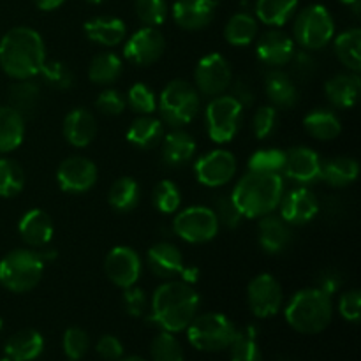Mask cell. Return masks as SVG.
<instances>
[{
    "label": "cell",
    "instance_id": "obj_50",
    "mask_svg": "<svg viewBox=\"0 0 361 361\" xmlns=\"http://www.w3.org/2000/svg\"><path fill=\"white\" fill-rule=\"evenodd\" d=\"M212 210L217 215L219 224L224 226L228 229L238 228L240 222H242V214L238 212V208L233 203L231 196L229 194H219L214 200V208Z\"/></svg>",
    "mask_w": 361,
    "mask_h": 361
},
{
    "label": "cell",
    "instance_id": "obj_22",
    "mask_svg": "<svg viewBox=\"0 0 361 361\" xmlns=\"http://www.w3.org/2000/svg\"><path fill=\"white\" fill-rule=\"evenodd\" d=\"M63 137L74 148H87L97 136V120L87 108H74L63 118Z\"/></svg>",
    "mask_w": 361,
    "mask_h": 361
},
{
    "label": "cell",
    "instance_id": "obj_56",
    "mask_svg": "<svg viewBox=\"0 0 361 361\" xmlns=\"http://www.w3.org/2000/svg\"><path fill=\"white\" fill-rule=\"evenodd\" d=\"M289 63L295 66V73L298 74L300 78H303V80H309V78H312L314 73H316V62H314L312 56L305 51L295 53V56H293V60Z\"/></svg>",
    "mask_w": 361,
    "mask_h": 361
},
{
    "label": "cell",
    "instance_id": "obj_40",
    "mask_svg": "<svg viewBox=\"0 0 361 361\" xmlns=\"http://www.w3.org/2000/svg\"><path fill=\"white\" fill-rule=\"evenodd\" d=\"M228 349L231 353V361H263V351L257 341V328L252 324L236 330L235 338Z\"/></svg>",
    "mask_w": 361,
    "mask_h": 361
},
{
    "label": "cell",
    "instance_id": "obj_60",
    "mask_svg": "<svg viewBox=\"0 0 361 361\" xmlns=\"http://www.w3.org/2000/svg\"><path fill=\"white\" fill-rule=\"evenodd\" d=\"M338 2H342V4H345V6H353L355 7V13L358 14L360 13V0H338Z\"/></svg>",
    "mask_w": 361,
    "mask_h": 361
},
{
    "label": "cell",
    "instance_id": "obj_21",
    "mask_svg": "<svg viewBox=\"0 0 361 361\" xmlns=\"http://www.w3.org/2000/svg\"><path fill=\"white\" fill-rule=\"evenodd\" d=\"M293 242L291 226L281 215L268 214L257 224V243L267 254H282Z\"/></svg>",
    "mask_w": 361,
    "mask_h": 361
},
{
    "label": "cell",
    "instance_id": "obj_7",
    "mask_svg": "<svg viewBox=\"0 0 361 361\" xmlns=\"http://www.w3.org/2000/svg\"><path fill=\"white\" fill-rule=\"evenodd\" d=\"M335 37V21L328 7L310 4L300 11L293 23V41L307 51H317Z\"/></svg>",
    "mask_w": 361,
    "mask_h": 361
},
{
    "label": "cell",
    "instance_id": "obj_39",
    "mask_svg": "<svg viewBox=\"0 0 361 361\" xmlns=\"http://www.w3.org/2000/svg\"><path fill=\"white\" fill-rule=\"evenodd\" d=\"M335 55L341 60L344 67L351 73H360L361 71V30L358 27L344 30L334 37Z\"/></svg>",
    "mask_w": 361,
    "mask_h": 361
},
{
    "label": "cell",
    "instance_id": "obj_30",
    "mask_svg": "<svg viewBox=\"0 0 361 361\" xmlns=\"http://www.w3.org/2000/svg\"><path fill=\"white\" fill-rule=\"evenodd\" d=\"M126 137L134 148L150 150L157 147L164 137V123L154 115H140L127 127Z\"/></svg>",
    "mask_w": 361,
    "mask_h": 361
},
{
    "label": "cell",
    "instance_id": "obj_12",
    "mask_svg": "<svg viewBox=\"0 0 361 361\" xmlns=\"http://www.w3.org/2000/svg\"><path fill=\"white\" fill-rule=\"evenodd\" d=\"M238 169L235 154L222 148L207 152L200 155L194 162V176L201 185L208 189H217L231 182Z\"/></svg>",
    "mask_w": 361,
    "mask_h": 361
},
{
    "label": "cell",
    "instance_id": "obj_47",
    "mask_svg": "<svg viewBox=\"0 0 361 361\" xmlns=\"http://www.w3.org/2000/svg\"><path fill=\"white\" fill-rule=\"evenodd\" d=\"M39 76L48 87L55 88V90H69L74 85L73 71L60 60H46Z\"/></svg>",
    "mask_w": 361,
    "mask_h": 361
},
{
    "label": "cell",
    "instance_id": "obj_61",
    "mask_svg": "<svg viewBox=\"0 0 361 361\" xmlns=\"http://www.w3.org/2000/svg\"><path fill=\"white\" fill-rule=\"evenodd\" d=\"M118 361H147V360L141 358V356H127V358H120Z\"/></svg>",
    "mask_w": 361,
    "mask_h": 361
},
{
    "label": "cell",
    "instance_id": "obj_20",
    "mask_svg": "<svg viewBox=\"0 0 361 361\" xmlns=\"http://www.w3.org/2000/svg\"><path fill=\"white\" fill-rule=\"evenodd\" d=\"M217 14V0H176L171 16L180 28L189 32L210 27Z\"/></svg>",
    "mask_w": 361,
    "mask_h": 361
},
{
    "label": "cell",
    "instance_id": "obj_55",
    "mask_svg": "<svg viewBox=\"0 0 361 361\" xmlns=\"http://www.w3.org/2000/svg\"><path fill=\"white\" fill-rule=\"evenodd\" d=\"M229 88H231V94L229 95H233L243 108H249V106L254 104V90L247 80L240 78V80L231 81Z\"/></svg>",
    "mask_w": 361,
    "mask_h": 361
},
{
    "label": "cell",
    "instance_id": "obj_57",
    "mask_svg": "<svg viewBox=\"0 0 361 361\" xmlns=\"http://www.w3.org/2000/svg\"><path fill=\"white\" fill-rule=\"evenodd\" d=\"M341 286H342L341 275H338L335 270H326L317 277L316 288H319L321 291H324L326 295L331 296L341 289Z\"/></svg>",
    "mask_w": 361,
    "mask_h": 361
},
{
    "label": "cell",
    "instance_id": "obj_51",
    "mask_svg": "<svg viewBox=\"0 0 361 361\" xmlns=\"http://www.w3.org/2000/svg\"><path fill=\"white\" fill-rule=\"evenodd\" d=\"M95 108L99 113L106 116H118L122 115L123 109L127 108L126 95L116 88H104L95 99Z\"/></svg>",
    "mask_w": 361,
    "mask_h": 361
},
{
    "label": "cell",
    "instance_id": "obj_44",
    "mask_svg": "<svg viewBox=\"0 0 361 361\" xmlns=\"http://www.w3.org/2000/svg\"><path fill=\"white\" fill-rule=\"evenodd\" d=\"M150 358L152 361H183L182 344L176 341L175 334L161 331L155 335L150 344Z\"/></svg>",
    "mask_w": 361,
    "mask_h": 361
},
{
    "label": "cell",
    "instance_id": "obj_64",
    "mask_svg": "<svg viewBox=\"0 0 361 361\" xmlns=\"http://www.w3.org/2000/svg\"><path fill=\"white\" fill-rule=\"evenodd\" d=\"M71 361H73V360H71Z\"/></svg>",
    "mask_w": 361,
    "mask_h": 361
},
{
    "label": "cell",
    "instance_id": "obj_1",
    "mask_svg": "<svg viewBox=\"0 0 361 361\" xmlns=\"http://www.w3.org/2000/svg\"><path fill=\"white\" fill-rule=\"evenodd\" d=\"M201 307V298L194 286L182 281H166L152 295L148 321L162 331H185Z\"/></svg>",
    "mask_w": 361,
    "mask_h": 361
},
{
    "label": "cell",
    "instance_id": "obj_10",
    "mask_svg": "<svg viewBox=\"0 0 361 361\" xmlns=\"http://www.w3.org/2000/svg\"><path fill=\"white\" fill-rule=\"evenodd\" d=\"M219 229H221V224H219L215 212L203 204L183 208L173 221L175 235L192 245L212 242L219 235Z\"/></svg>",
    "mask_w": 361,
    "mask_h": 361
},
{
    "label": "cell",
    "instance_id": "obj_42",
    "mask_svg": "<svg viewBox=\"0 0 361 361\" xmlns=\"http://www.w3.org/2000/svg\"><path fill=\"white\" fill-rule=\"evenodd\" d=\"M286 166V150L281 148H259L247 162V169L256 173H277L282 175Z\"/></svg>",
    "mask_w": 361,
    "mask_h": 361
},
{
    "label": "cell",
    "instance_id": "obj_5",
    "mask_svg": "<svg viewBox=\"0 0 361 361\" xmlns=\"http://www.w3.org/2000/svg\"><path fill=\"white\" fill-rule=\"evenodd\" d=\"M41 252L30 249H14L0 259V286L16 295L32 291L44 275Z\"/></svg>",
    "mask_w": 361,
    "mask_h": 361
},
{
    "label": "cell",
    "instance_id": "obj_36",
    "mask_svg": "<svg viewBox=\"0 0 361 361\" xmlns=\"http://www.w3.org/2000/svg\"><path fill=\"white\" fill-rule=\"evenodd\" d=\"M141 201V187L133 176H120L111 183L108 203L118 214H129Z\"/></svg>",
    "mask_w": 361,
    "mask_h": 361
},
{
    "label": "cell",
    "instance_id": "obj_59",
    "mask_svg": "<svg viewBox=\"0 0 361 361\" xmlns=\"http://www.w3.org/2000/svg\"><path fill=\"white\" fill-rule=\"evenodd\" d=\"M66 2V0H34L35 7L41 11H44V13H49V11H55L59 9L62 4Z\"/></svg>",
    "mask_w": 361,
    "mask_h": 361
},
{
    "label": "cell",
    "instance_id": "obj_49",
    "mask_svg": "<svg viewBox=\"0 0 361 361\" xmlns=\"http://www.w3.org/2000/svg\"><path fill=\"white\" fill-rule=\"evenodd\" d=\"M62 348L63 353L69 360L80 361L90 349V337L87 331L80 326H71L66 330L62 338Z\"/></svg>",
    "mask_w": 361,
    "mask_h": 361
},
{
    "label": "cell",
    "instance_id": "obj_63",
    "mask_svg": "<svg viewBox=\"0 0 361 361\" xmlns=\"http://www.w3.org/2000/svg\"><path fill=\"white\" fill-rule=\"evenodd\" d=\"M2 330H4V321L2 317H0V334H2Z\"/></svg>",
    "mask_w": 361,
    "mask_h": 361
},
{
    "label": "cell",
    "instance_id": "obj_58",
    "mask_svg": "<svg viewBox=\"0 0 361 361\" xmlns=\"http://www.w3.org/2000/svg\"><path fill=\"white\" fill-rule=\"evenodd\" d=\"M180 277H182V282H185V284H197V281H200V268L197 267H183V270L180 271Z\"/></svg>",
    "mask_w": 361,
    "mask_h": 361
},
{
    "label": "cell",
    "instance_id": "obj_15",
    "mask_svg": "<svg viewBox=\"0 0 361 361\" xmlns=\"http://www.w3.org/2000/svg\"><path fill=\"white\" fill-rule=\"evenodd\" d=\"M97 166L83 155H71L56 168V183L67 194H85L97 183Z\"/></svg>",
    "mask_w": 361,
    "mask_h": 361
},
{
    "label": "cell",
    "instance_id": "obj_18",
    "mask_svg": "<svg viewBox=\"0 0 361 361\" xmlns=\"http://www.w3.org/2000/svg\"><path fill=\"white\" fill-rule=\"evenodd\" d=\"M296 53V44L286 32L279 28H270L263 32L256 42V55L257 60L264 66L271 67H284L289 66Z\"/></svg>",
    "mask_w": 361,
    "mask_h": 361
},
{
    "label": "cell",
    "instance_id": "obj_29",
    "mask_svg": "<svg viewBox=\"0 0 361 361\" xmlns=\"http://www.w3.org/2000/svg\"><path fill=\"white\" fill-rule=\"evenodd\" d=\"M44 351V337L37 330L25 328L7 338L4 353L9 361H34Z\"/></svg>",
    "mask_w": 361,
    "mask_h": 361
},
{
    "label": "cell",
    "instance_id": "obj_24",
    "mask_svg": "<svg viewBox=\"0 0 361 361\" xmlns=\"http://www.w3.org/2000/svg\"><path fill=\"white\" fill-rule=\"evenodd\" d=\"M18 233L21 240L32 249H42L53 240V221L41 208H32L21 215L18 222Z\"/></svg>",
    "mask_w": 361,
    "mask_h": 361
},
{
    "label": "cell",
    "instance_id": "obj_25",
    "mask_svg": "<svg viewBox=\"0 0 361 361\" xmlns=\"http://www.w3.org/2000/svg\"><path fill=\"white\" fill-rule=\"evenodd\" d=\"M83 32L88 41L104 46V48H115V46L122 44L127 37L126 23L115 16L90 18L85 21Z\"/></svg>",
    "mask_w": 361,
    "mask_h": 361
},
{
    "label": "cell",
    "instance_id": "obj_19",
    "mask_svg": "<svg viewBox=\"0 0 361 361\" xmlns=\"http://www.w3.org/2000/svg\"><path fill=\"white\" fill-rule=\"evenodd\" d=\"M321 164L323 159L314 148L293 147L286 152V166L282 173L298 185H312L321 180Z\"/></svg>",
    "mask_w": 361,
    "mask_h": 361
},
{
    "label": "cell",
    "instance_id": "obj_53",
    "mask_svg": "<svg viewBox=\"0 0 361 361\" xmlns=\"http://www.w3.org/2000/svg\"><path fill=\"white\" fill-rule=\"evenodd\" d=\"M338 312L349 323H358L361 314V293L358 289L344 293L338 300Z\"/></svg>",
    "mask_w": 361,
    "mask_h": 361
},
{
    "label": "cell",
    "instance_id": "obj_17",
    "mask_svg": "<svg viewBox=\"0 0 361 361\" xmlns=\"http://www.w3.org/2000/svg\"><path fill=\"white\" fill-rule=\"evenodd\" d=\"M279 210L282 221L288 222L289 226H305L319 214V201L309 187L298 185L288 192L284 190Z\"/></svg>",
    "mask_w": 361,
    "mask_h": 361
},
{
    "label": "cell",
    "instance_id": "obj_27",
    "mask_svg": "<svg viewBox=\"0 0 361 361\" xmlns=\"http://www.w3.org/2000/svg\"><path fill=\"white\" fill-rule=\"evenodd\" d=\"M264 92L268 101L277 109H291L298 102V88L288 73L275 67L264 76Z\"/></svg>",
    "mask_w": 361,
    "mask_h": 361
},
{
    "label": "cell",
    "instance_id": "obj_62",
    "mask_svg": "<svg viewBox=\"0 0 361 361\" xmlns=\"http://www.w3.org/2000/svg\"><path fill=\"white\" fill-rule=\"evenodd\" d=\"M88 4H92V6H99V4H104L106 0H87Z\"/></svg>",
    "mask_w": 361,
    "mask_h": 361
},
{
    "label": "cell",
    "instance_id": "obj_46",
    "mask_svg": "<svg viewBox=\"0 0 361 361\" xmlns=\"http://www.w3.org/2000/svg\"><path fill=\"white\" fill-rule=\"evenodd\" d=\"M136 16L145 27H161L168 20V2L166 0H134Z\"/></svg>",
    "mask_w": 361,
    "mask_h": 361
},
{
    "label": "cell",
    "instance_id": "obj_38",
    "mask_svg": "<svg viewBox=\"0 0 361 361\" xmlns=\"http://www.w3.org/2000/svg\"><path fill=\"white\" fill-rule=\"evenodd\" d=\"M257 32H259V23L252 14L236 13L226 23L224 39L228 44L235 46V48H245L250 42H254Z\"/></svg>",
    "mask_w": 361,
    "mask_h": 361
},
{
    "label": "cell",
    "instance_id": "obj_9",
    "mask_svg": "<svg viewBox=\"0 0 361 361\" xmlns=\"http://www.w3.org/2000/svg\"><path fill=\"white\" fill-rule=\"evenodd\" d=\"M243 111L245 108L233 95L212 97L204 109V127L210 140L217 145L229 143L242 127Z\"/></svg>",
    "mask_w": 361,
    "mask_h": 361
},
{
    "label": "cell",
    "instance_id": "obj_2",
    "mask_svg": "<svg viewBox=\"0 0 361 361\" xmlns=\"http://www.w3.org/2000/svg\"><path fill=\"white\" fill-rule=\"evenodd\" d=\"M44 62V39L34 28L14 27L0 39V69L13 80L39 76Z\"/></svg>",
    "mask_w": 361,
    "mask_h": 361
},
{
    "label": "cell",
    "instance_id": "obj_23",
    "mask_svg": "<svg viewBox=\"0 0 361 361\" xmlns=\"http://www.w3.org/2000/svg\"><path fill=\"white\" fill-rule=\"evenodd\" d=\"M147 264L155 277L166 279V281L180 277V271L185 267L182 252L171 242L154 243L147 250Z\"/></svg>",
    "mask_w": 361,
    "mask_h": 361
},
{
    "label": "cell",
    "instance_id": "obj_43",
    "mask_svg": "<svg viewBox=\"0 0 361 361\" xmlns=\"http://www.w3.org/2000/svg\"><path fill=\"white\" fill-rule=\"evenodd\" d=\"M152 203L159 214L171 215L176 214L182 204V192L178 185L171 180H161L152 190Z\"/></svg>",
    "mask_w": 361,
    "mask_h": 361
},
{
    "label": "cell",
    "instance_id": "obj_34",
    "mask_svg": "<svg viewBox=\"0 0 361 361\" xmlns=\"http://www.w3.org/2000/svg\"><path fill=\"white\" fill-rule=\"evenodd\" d=\"M123 74V60L115 51H101L88 63V80L95 85L116 83Z\"/></svg>",
    "mask_w": 361,
    "mask_h": 361
},
{
    "label": "cell",
    "instance_id": "obj_26",
    "mask_svg": "<svg viewBox=\"0 0 361 361\" xmlns=\"http://www.w3.org/2000/svg\"><path fill=\"white\" fill-rule=\"evenodd\" d=\"M361 90V80L358 73H341L331 76L324 83V94L331 106L338 109L355 108Z\"/></svg>",
    "mask_w": 361,
    "mask_h": 361
},
{
    "label": "cell",
    "instance_id": "obj_37",
    "mask_svg": "<svg viewBox=\"0 0 361 361\" xmlns=\"http://www.w3.org/2000/svg\"><path fill=\"white\" fill-rule=\"evenodd\" d=\"M298 11V0H257L256 20L270 28L284 27Z\"/></svg>",
    "mask_w": 361,
    "mask_h": 361
},
{
    "label": "cell",
    "instance_id": "obj_4",
    "mask_svg": "<svg viewBox=\"0 0 361 361\" xmlns=\"http://www.w3.org/2000/svg\"><path fill=\"white\" fill-rule=\"evenodd\" d=\"M284 317L289 326L298 334H321L334 319L331 296L321 291L316 286L300 289L286 303Z\"/></svg>",
    "mask_w": 361,
    "mask_h": 361
},
{
    "label": "cell",
    "instance_id": "obj_3",
    "mask_svg": "<svg viewBox=\"0 0 361 361\" xmlns=\"http://www.w3.org/2000/svg\"><path fill=\"white\" fill-rule=\"evenodd\" d=\"M284 194V180L277 173L247 171L236 182L235 189L229 194L245 219H261L274 214Z\"/></svg>",
    "mask_w": 361,
    "mask_h": 361
},
{
    "label": "cell",
    "instance_id": "obj_14",
    "mask_svg": "<svg viewBox=\"0 0 361 361\" xmlns=\"http://www.w3.org/2000/svg\"><path fill=\"white\" fill-rule=\"evenodd\" d=\"M166 49V39L155 27H141L123 41V59L136 67L157 62Z\"/></svg>",
    "mask_w": 361,
    "mask_h": 361
},
{
    "label": "cell",
    "instance_id": "obj_11",
    "mask_svg": "<svg viewBox=\"0 0 361 361\" xmlns=\"http://www.w3.org/2000/svg\"><path fill=\"white\" fill-rule=\"evenodd\" d=\"M233 81V69L229 60L217 51L201 56L194 71V87L200 95L212 99L222 95Z\"/></svg>",
    "mask_w": 361,
    "mask_h": 361
},
{
    "label": "cell",
    "instance_id": "obj_35",
    "mask_svg": "<svg viewBox=\"0 0 361 361\" xmlns=\"http://www.w3.org/2000/svg\"><path fill=\"white\" fill-rule=\"evenodd\" d=\"M25 140V118L11 106H0V154H9Z\"/></svg>",
    "mask_w": 361,
    "mask_h": 361
},
{
    "label": "cell",
    "instance_id": "obj_13",
    "mask_svg": "<svg viewBox=\"0 0 361 361\" xmlns=\"http://www.w3.org/2000/svg\"><path fill=\"white\" fill-rule=\"evenodd\" d=\"M247 303L257 319L277 316L284 303V291L271 274H259L247 286Z\"/></svg>",
    "mask_w": 361,
    "mask_h": 361
},
{
    "label": "cell",
    "instance_id": "obj_52",
    "mask_svg": "<svg viewBox=\"0 0 361 361\" xmlns=\"http://www.w3.org/2000/svg\"><path fill=\"white\" fill-rule=\"evenodd\" d=\"M123 309L130 317H141L148 309V295L137 286L123 289Z\"/></svg>",
    "mask_w": 361,
    "mask_h": 361
},
{
    "label": "cell",
    "instance_id": "obj_32",
    "mask_svg": "<svg viewBox=\"0 0 361 361\" xmlns=\"http://www.w3.org/2000/svg\"><path fill=\"white\" fill-rule=\"evenodd\" d=\"M360 176V164L356 159L341 157L328 159L321 164V180L335 189H344V187L353 185Z\"/></svg>",
    "mask_w": 361,
    "mask_h": 361
},
{
    "label": "cell",
    "instance_id": "obj_54",
    "mask_svg": "<svg viewBox=\"0 0 361 361\" xmlns=\"http://www.w3.org/2000/svg\"><path fill=\"white\" fill-rule=\"evenodd\" d=\"M95 351L106 361H118L123 356V344L115 335H102L95 344Z\"/></svg>",
    "mask_w": 361,
    "mask_h": 361
},
{
    "label": "cell",
    "instance_id": "obj_48",
    "mask_svg": "<svg viewBox=\"0 0 361 361\" xmlns=\"http://www.w3.org/2000/svg\"><path fill=\"white\" fill-rule=\"evenodd\" d=\"M279 127V109L274 106H261L252 116V133L256 140H268Z\"/></svg>",
    "mask_w": 361,
    "mask_h": 361
},
{
    "label": "cell",
    "instance_id": "obj_6",
    "mask_svg": "<svg viewBox=\"0 0 361 361\" xmlns=\"http://www.w3.org/2000/svg\"><path fill=\"white\" fill-rule=\"evenodd\" d=\"M201 109V95L192 83L173 80L162 88L157 97V111L161 120L173 129L189 126Z\"/></svg>",
    "mask_w": 361,
    "mask_h": 361
},
{
    "label": "cell",
    "instance_id": "obj_8",
    "mask_svg": "<svg viewBox=\"0 0 361 361\" xmlns=\"http://www.w3.org/2000/svg\"><path fill=\"white\" fill-rule=\"evenodd\" d=\"M185 331L194 349L203 353H219L229 348L236 335V326L224 314L208 312L194 317Z\"/></svg>",
    "mask_w": 361,
    "mask_h": 361
},
{
    "label": "cell",
    "instance_id": "obj_28",
    "mask_svg": "<svg viewBox=\"0 0 361 361\" xmlns=\"http://www.w3.org/2000/svg\"><path fill=\"white\" fill-rule=\"evenodd\" d=\"M162 159L171 168H183L196 155V141L187 130L173 129L162 137Z\"/></svg>",
    "mask_w": 361,
    "mask_h": 361
},
{
    "label": "cell",
    "instance_id": "obj_16",
    "mask_svg": "<svg viewBox=\"0 0 361 361\" xmlns=\"http://www.w3.org/2000/svg\"><path fill=\"white\" fill-rule=\"evenodd\" d=\"M104 271L111 284L120 289H127L137 284L143 271V263L133 247L116 245L106 256Z\"/></svg>",
    "mask_w": 361,
    "mask_h": 361
},
{
    "label": "cell",
    "instance_id": "obj_45",
    "mask_svg": "<svg viewBox=\"0 0 361 361\" xmlns=\"http://www.w3.org/2000/svg\"><path fill=\"white\" fill-rule=\"evenodd\" d=\"M126 104L136 115H154L157 111V95L148 85L134 83L127 92Z\"/></svg>",
    "mask_w": 361,
    "mask_h": 361
},
{
    "label": "cell",
    "instance_id": "obj_31",
    "mask_svg": "<svg viewBox=\"0 0 361 361\" xmlns=\"http://www.w3.org/2000/svg\"><path fill=\"white\" fill-rule=\"evenodd\" d=\"M303 129L314 140L331 141L341 136L342 122L331 109L316 108L303 116Z\"/></svg>",
    "mask_w": 361,
    "mask_h": 361
},
{
    "label": "cell",
    "instance_id": "obj_33",
    "mask_svg": "<svg viewBox=\"0 0 361 361\" xmlns=\"http://www.w3.org/2000/svg\"><path fill=\"white\" fill-rule=\"evenodd\" d=\"M7 101L13 109H16L23 118H30L37 113L39 101H41V87L30 80H14V83L7 92Z\"/></svg>",
    "mask_w": 361,
    "mask_h": 361
},
{
    "label": "cell",
    "instance_id": "obj_41",
    "mask_svg": "<svg viewBox=\"0 0 361 361\" xmlns=\"http://www.w3.org/2000/svg\"><path fill=\"white\" fill-rule=\"evenodd\" d=\"M25 187V171L18 161L0 157V197H16Z\"/></svg>",
    "mask_w": 361,
    "mask_h": 361
}]
</instances>
